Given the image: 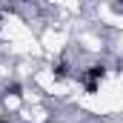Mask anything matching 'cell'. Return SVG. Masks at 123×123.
<instances>
[{"mask_svg": "<svg viewBox=\"0 0 123 123\" xmlns=\"http://www.w3.org/2000/svg\"><path fill=\"white\" fill-rule=\"evenodd\" d=\"M106 72H109V69H106V63H92L89 69H83V74H80V77H83L86 83H100V80L106 77Z\"/></svg>", "mask_w": 123, "mask_h": 123, "instance_id": "obj_1", "label": "cell"}, {"mask_svg": "<svg viewBox=\"0 0 123 123\" xmlns=\"http://www.w3.org/2000/svg\"><path fill=\"white\" fill-rule=\"evenodd\" d=\"M97 86H100V83H86V92L94 94V92H97Z\"/></svg>", "mask_w": 123, "mask_h": 123, "instance_id": "obj_4", "label": "cell"}, {"mask_svg": "<svg viewBox=\"0 0 123 123\" xmlns=\"http://www.w3.org/2000/svg\"><path fill=\"white\" fill-rule=\"evenodd\" d=\"M52 74H55V80H66V77H72V66L66 60H57L52 66Z\"/></svg>", "mask_w": 123, "mask_h": 123, "instance_id": "obj_2", "label": "cell"}, {"mask_svg": "<svg viewBox=\"0 0 123 123\" xmlns=\"http://www.w3.org/2000/svg\"><path fill=\"white\" fill-rule=\"evenodd\" d=\"M6 94H12V97H20V94H23V86H20L17 80H12V83H6Z\"/></svg>", "mask_w": 123, "mask_h": 123, "instance_id": "obj_3", "label": "cell"}, {"mask_svg": "<svg viewBox=\"0 0 123 123\" xmlns=\"http://www.w3.org/2000/svg\"><path fill=\"white\" fill-rule=\"evenodd\" d=\"M0 123H9V120H0Z\"/></svg>", "mask_w": 123, "mask_h": 123, "instance_id": "obj_5", "label": "cell"}]
</instances>
